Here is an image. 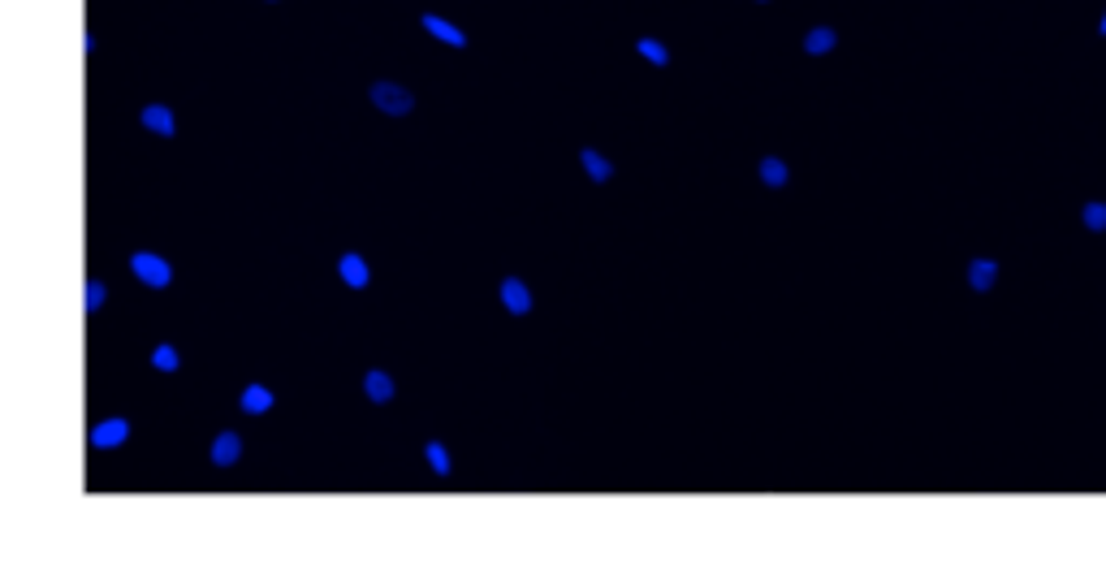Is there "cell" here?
Listing matches in <instances>:
<instances>
[{"mask_svg":"<svg viewBox=\"0 0 1106 566\" xmlns=\"http://www.w3.org/2000/svg\"><path fill=\"white\" fill-rule=\"evenodd\" d=\"M1098 35H1106V13H1102V18H1098Z\"/></svg>","mask_w":1106,"mask_h":566,"instance_id":"obj_20","label":"cell"},{"mask_svg":"<svg viewBox=\"0 0 1106 566\" xmlns=\"http://www.w3.org/2000/svg\"><path fill=\"white\" fill-rule=\"evenodd\" d=\"M272 407V390L269 385H246L243 390V411L246 416H264Z\"/></svg>","mask_w":1106,"mask_h":566,"instance_id":"obj_12","label":"cell"},{"mask_svg":"<svg viewBox=\"0 0 1106 566\" xmlns=\"http://www.w3.org/2000/svg\"><path fill=\"white\" fill-rule=\"evenodd\" d=\"M238 454H243V437H238V433H221V437L212 442V463H217V467H234Z\"/></svg>","mask_w":1106,"mask_h":566,"instance_id":"obj_8","label":"cell"},{"mask_svg":"<svg viewBox=\"0 0 1106 566\" xmlns=\"http://www.w3.org/2000/svg\"><path fill=\"white\" fill-rule=\"evenodd\" d=\"M368 96H372V104L381 108V113H390V117H407L411 108H416V96L407 91V87H398V82H372L368 87Z\"/></svg>","mask_w":1106,"mask_h":566,"instance_id":"obj_2","label":"cell"},{"mask_svg":"<svg viewBox=\"0 0 1106 566\" xmlns=\"http://www.w3.org/2000/svg\"><path fill=\"white\" fill-rule=\"evenodd\" d=\"M139 122H143V130H151V134H165V139H173V130H177V122H173V108H165V104H148V108L139 113Z\"/></svg>","mask_w":1106,"mask_h":566,"instance_id":"obj_7","label":"cell"},{"mask_svg":"<svg viewBox=\"0 0 1106 566\" xmlns=\"http://www.w3.org/2000/svg\"><path fill=\"white\" fill-rule=\"evenodd\" d=\"M636 48L644 61H653V65H665L670 61V52H665V44H657V39H636Z\"/></svg>","mask_w":1106,"mask_h":566,"instance_id":"obj_18","label":"cell"},{"mask_svg":"<svg viewBox=\"0 0 1106 566\" xmlns=\"http://www.w3.org/2000/svg\"><path fill=\"white\" fill-rule=\"evenodd\" d=\"M994 281H999V264H994V260H973V264H968V286H973L977 295L994 290Z\"/></svg>","mask_w":1106,"mask_h":566,"instance_id":"obj_9","label":"cell"},{"mask_svg":"<svg viewBox=\"0 0 1106 566\" xmlns=\"http://www.w3.org/2000/svg\"><path fill=\"white\" fill-rule=\"evenodd\" d=\"M424 454H428V467L437 471V476H450V454H445L442 442H428L424 445Z\"/></svg>","mask_w":1106,"mask_h":566,"instance_id":"obj_17","label":"cell"},{"mask_svg":"<svg viewBox=\"0 0 1106 566\" xmlns=\"http://www.w3.org/2000/svg\"><path fill=\"white\" fill-rule=\"evenodd\" d=\"M130 272L143 281V286H151V290H165L173 281V269L165 255H156V251H134L130 255Z\"/></svg>","mask_w":1106,"mask_h":566,"instance_id":"obj_1","label":"cell"},{"mask_svg":"<svg viewBox=\"0 0 1106 566\" xmlns=\"http://www.w3.org/2000/svg\"><path fill=\"white\" fill-rule=\"evenodd\" d=\"M579 165H584V173H588L592 182H610V177H614V165H610V160H605L596 148L579 151Z\"/></svg>","mask_w":1106,"mask_h":566,"instance_id":"obj_10","label":"cell"},{"mask_svg":"<svg viewBox=\"0 0 1106 566\" xmlns=\"http://www.w3.org/2000/svg\"><path fill=\"white\" fill-rule=\"evenodd\" d=\"M1081 225L1089 229V234H1106V203L1102 199H1089L1081 208Z\"/></svg>","mask_w":1106,"mask_h":566,"instance_id":"obj_14","label":"cell"},{"mask_svg":"<svg viewBox=\"0 0 1106 566\" xmlns=\"http://www.w3.org/2000/svg\"><path fill=\"white\" fill-rule=\"evenodd\" d=\"M338 277H342L350 290H364V286H368V277H372L368 260H364V255H355V251H346L342 260H338Z\"/></svg>","mask_w":1106,"mask_h":566,"instance_id":"obj_6","label":"cell"},{"mask_svg":"<svg viewBox=\"0 0 1106 566\" xmlns=\"http://www.w3.org/2000/svg\"><path fill=\"white\" fill-rule=\"evenodd\" d=\"M177 364H182V355H177L173 346H156V350H151V368L156 372H177Z\"/></svg>","mask_w":1106,"mask_h":566,"instance_id":"obj_16","label":"cell"},{"mask_svg":"<svg viewBox=\"0 0 1106 566\" xmlns=\"http://www.w3.org/2000/svg\"><path fill=\"white\" fill-rule=\"evenodd\" d=\"M838 44V35L830 30V26H812L809 35H804V52H812V56H821V52H830Z\"/></svg>","mask_w":1106,"mask_h":566,"instance_id":"obj_13","label":"cell"},{"mask_svg":"<svg viewBox=\"0 0 1106 566\" xmlns=\"http://www.w3.org/2000/svg\"><path fill=\"white\" fill-rule=\"evenodd\" d=\"M419 26H424L428 35H437L442 44H450V48H467V35H463L454 22H445L442 13H424V18H419Z\"/></svg>","mask_w":1106,"mask_h":566,"instance_id":"obj_4","label":"cell"},{"mask_svg":"<svg viewBox=\"0 0 1106 566\" xmlns=\"http://www.w3.org/2000/svg\"><path fill=\"white\" fill-rule=\"evenodd\" d=\"M757 173H761L765 186H774V191H778V186H787V165H783L778 156H765L761 165H757Z\"/></svg>","mask_w":1106,"mask_h":566,"instance_id":"obj_15","label":"cell"},{"mask_svg":"<svg viewBox=\"0 0 1106 566\" xmlns=\"http://www.w3.org/2000/svg\"><path fill=\"white\" fill-rule=\"evenodd\" d=\"M104 298H108L104 281H87V312H99V307H104Z\"/></svg>","mask_w":1106,"mask_h":566,"instance_id":"obj_19","label":"cell"},{"mask_svg":"<svg viewBox=\"0 0 1106 566\" xmlns=\"http://www.w3.org/2000/svg\"><path fill=\"white\" fill-rule=\"evenodd\" d=\"M761 4H765V0H761Z\"/></svg>","mask_w":1106,"mask_h":566,"instance_id":"obj_21","label":"cell"},{"mask_svg":"<svg viewBox=\"0 0 1106 566\" xmlns=\"http://www.w3.org/2000/svg\"><path fill=\"white\" fill-rule=\"evenodd\" d=\"M364 394H368L372 402H390V398H394V381H390V372L372 368L368 376H364Z\"/></svg>","mask_w":1106,"mask_h":566,"instance_id":"obj_11","label":"cell"},{"mask_svg":"<svg viewBox=\"0 0 1106 566\" xmlns=\"http://www.w3.org/2000/svg\"><path fill=\"white\" fill-rule=\"evenodd\" d=\"M502 307H506L510 316H527V312H532V295H527V286H523L519 277H506V281H502Z\"/></svg>","mask_w":1106,"mask_h":566,"instance_id":"obj_5","label":"cell"},{"mask_svg":"<svg viewBox=\"0 0 1106 566\" xmlns=\"http://www.w3.org/2000/svg\"><path fill=\"white\" fill-rule=\"evenodd\" d=\"M125 437H130V419H122V416L99 419L96 428H91V445L96 450H117V445H125Z\"/></svg>","mask_w":1106,"mask_h":566,"instance_id":"obj_3","label":"cell"}]
</instances>
